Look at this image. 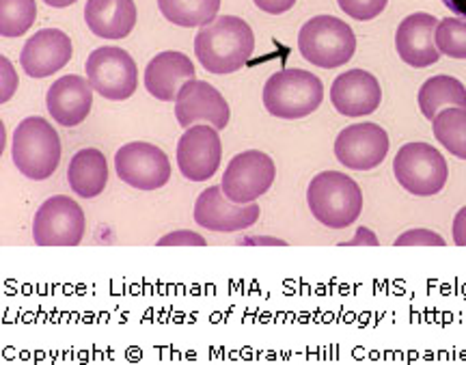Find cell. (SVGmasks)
<instances>
[{
  "label": "cell",
  "instance_id": "obj_1",
  "mask_svg": "<svg viewBox=\"0 0 466 365\" xmlns=\"http://www.w3.org/2000/svg\"><path fill=\"white\" fill-rule=\"evenodd\" d=\"M255 50V35L242 17L223 15L201 26L195 37V55L209 74H233L247 66Z\"/></svg>",
  "mask_w": 466,
  "mask_h": 365
},
{
  "label": "cell",
  "instance_id": "obj_2",
  "mask_svg": "<svg viewBox=\"0 0 466 365\" xmlns=\"http://www.w3.org/2000/svg\"><path fill=\"white\" fill-rule=\"evenodd\" d=\"M307 204L318 223L329 229H346L363 212V190L346 173L324 171L309 184Z\"/></svg>",
  "mask_w": 466,
  "mask_h": 365
},
{
  "label": "cell",
  "instance_id": "obj_3",
  "mask_svg": "<svg viewBox=\"0 0 466 365\" xmlns=\"http://www.w3.org/2000/svg\"><path fill=\"white\" fill-rule=\"evenodd\" d=\"M11 156H14L15 169L22 176L42 182L58 169L61 138L50 121L44 117H26L15 127Z\"/></svg>",
  "mask_w": 466,
  "mask_h": 365
},
{
  "label": "cell",
  "instance_id": "obj_4",
  "mask_svg": "<svg viewBox=\"0 0 466 365\" xmlns=\"http://www.w3.org/2000/svg\"><path fill=\"white\" fill-rule=\"evenodd\" d=\"M324 100V85L305 69H281L264 85V106L272 117L302 119L316 113Z\"/></svg>",
  "mask_w": 466,
  "mask_h": 365
},
{
  "label": "cell",
  "instance_id": "obj_5",
  "mask_svg": "<svg viewBox=\"0 0 466 365\" xmlns=\"http://www.w3.org/2000/svg\"><path fill=\"white\" fill-rule=\"evenodd\" d=\"M299 50L311 66L337 69L354 56L357 35L339 17L316 15L300 28Z\"/></svg>",
  "mask_w": 466,
  "mask_h": 365
},
{
  "label": "cell",
  "instance_id": "obj_6",
  "mask_svg": "<svg viewBox=\"0 0 466 365\" xmlns=\"http://www.w3.org/2000/svg\"><path fill=\"white\" fill-rule=\"evenodd\" d=\"M398 184L415 197H434L450 177L445 156L428 143H406L393 160Z\"/></svg>",
  "mask_w": 466,
  "mask_h": 365
},
{
  "label": "cell",
  "instance_id": "obj_7",
  "mask_svg": "<svg viewBox=\"0 0 466 365\" xmlns=\"http://www.w3.org/2000/svg\"><path fill=\"white\" fill-rule=\"evenodd\" d=\"M83 208L66 195L46 199L35 212L33 240L39 247H78L85 238Z\"/></svg>",
  "mask_w": 466,
  "mask_h": 365
},
{
  "label": "cell",
  "instance_id": "obj_8",
  "mask_svg": "<svg viewBox=\"0 0 466 365\" xmlns=\"http://www.w3.org/2000/svg\"><path fill=\"white\" fill-rule=\"evenodd\" d=\"M85 69L93 91H97L106 100H127L138 86L137 63L126 50L116 48V46H104V48L93 50Z\"/></svg>",
  "mask_w": 466,
  "mask_h": 365
},
{
  "label": "cell",
  "instance_id": "obj_9",
  "mask_svg": "<svg viewBox=\"0 0 466 365\" xmlns=\"http://www.w3.org/2000/svg\"><path fill=\"white\" fill-rule=\"evenodd\" d=\"M277 167L272 158L259 149H248L233 156L227 165L220 188L236 204H255L261 195L272 188Z\"/></svg>",
  "mask_w": 466,
  "mask_h": 365
},
{
  "label": "cell",
  "instance_id": "obj_10",
  "mask_svg": "<svg viewBox=\"0 0 466 365\" xmlns=\"http://www.w3.org/2000/svg\"><path fill=\"white\" fill-rule=\"evenodd\" d=\"M115 171L121 182L137 190H158L171 179L168 156L145 141L127 143L115 154Z\"/></svg>",
  "mask_w": 466,
  "mask_h": 365
},
{
  "label": "cell",
  "instance_id": "obj_11",
  "mask_svg": "<svg viewBox=\"0 0 466 365\" xmlns=\"http://www.w3.org/2000/svg\"><path fill=\"white\" fill-rule=\"evenodd\" d=\"M389 154V135L378 124H352L343 127L335 141V156L346 169L371 171L380 167Z\"/></svg>",
  "mask_w": 466,
  "mask_h": 365
},
{
  "label": "cell",
  "instance_id": "obj_12",
  "mask_svg": "<svg viewBox=\"0 0 466 365\" xmlns=\"http://www.w3.org/2000/svg\"><path fill=\"white\" fill-rule=\"evenodd\" d=\"M223 160V143L218 130L209 124L186 127L177 143V167L190 182H206L218 171Z\"/></svg>",
  "mask_w": 466,
  "mask_h": 365
},
{
  "label": "cell",
  "instance_id": "obj_13",
  "mask_svg": "<svg viewBox=\"0 0 466 365\" xmlns=\"http://www.w3.org/2000/svg\"><path fill=\"white\" fill-rule=\"evenodd\" d=\"M258 204H236L223 193L220 187H209L197 197L195 221L203 229L217 234H231L253 228L259 221Z\"/></svg>",
  "mask_w": 466,
  "mask_h": 365
},
{
  "label": "cell",
  "instance_id": "obj_14",
  "mask_svg": "<svg viewBox=\"0 0 466 365\" xmlns=\"http://www.w3.org/2000/svg\"><path fill=\"white\" fill-rule=\"evenodd\" d=\"M175 117L182 127H190L195 121H208L217 130H223L229 124V104L223 94L203 80H190L182 86L175 100Z\"/></svg>",
  "mask_w": 466,
  "mask_h": 365
},
{
  "label": "cell",
  "instance_id": "obj_15",
  "mask_svg": "<svg viewBox=\"0 0 466 365\" xmlns=\"http://www.w3.org/2000/svg\"><path fill=\"white\" fill-rule=\"evenodd\" d=\"M72 55L69 35L61 28H42L22 48L20 66L31 78H48L66 67Z\"/></svg>",
  "mask_w": 466,
  "mask_h": 365
},
{
  "label": "cell",
  "instance_id": "obj_16",
  "mask_svg": "<svg viewBox=\"0 0 466 365\" xmlns=\"http://www.w3.org/2000/svg\"><path fill=\"white\" fill-rule=\"evenodd\" d=\"M436 28L439 20L421 11L401 20L395 33V48L406 66L423 69L441 59V52L436 48Z\"/></svg>",
  "mask_w": 466,
  "mask_h": 365
},
{
  "label": "cell",
  "instance_id": "obj_17",
  "mask_svg": "<svg viewBox=\"0 0 466 365\" xmlns=\"http://www.w3.org/2000/svg\"><path fill=\"white\" fill-rule=\"evenodd\" d=\"M330 102L337 113L346 117H365L378 111L382 102V89L374 74L365 69H348L335 78L330 86Z\"/></svg>",
  "mask_w": 466,
  "mask_h": 365
},
{
  "label": "cell",
  "instance_id": "obj_18",
  "mask_svg": "<svg viewBox=\"0 0 466 365\" xmlns=\"http://www.w3.org/2000/svg\"><path fill=\"white\" fill-rule=\"evenodd\" d=\"M48 113L56 124L66 127H76L89 117L93 106V86L89 78L83 76H63L46 94Z\"/></svg>",
  "mask_w": 466,
  "mask_h": 365
},
{
  "label": "cell",
  "instance_id": "obj_19",
  "mask_svg": "<svg viewBox=\"0 0 466 365\" xmlns=\"http://www.w3.org/2000/svg\"><path fill=\"white\" fill-rule=\"evenodd\" d=\"M190 80H195V66L177 50L160 52L145 69V89L160 102L177 100L182 86Z\"/></svg>",
  "mask_w": 466,
  "mask_h": 365
},
{
  "label": "cell",
  "instance_id": "obj_20",
  "mask_svg": "<svg viewBox=\"0 0 466 365\" xmlns=\"http://www.w3.org/2000/svg\"><path fill=\"white\" fill-rule=\"evenodd\" d=\"M85 20L96 37L124 39L137 26V5L134 0H86Z\"/></svg>",
  "mask_w": 466,
  "mask_h": 365
},
{
  "label": "cell",
  "instance_id": "obj_21",
  "mask_svg": "<svg viewBox=\"0 0 466 365\" xmlns=\"http://www.w3.org/2000/svg\"><path fill=\"white\" fill-rule=\"evenodd\" d=\"M67 182L69 188L83 199H93L102 195L108 184V162L100 149H80L69 160L67 167Z\"/></svg>",
  "mask_w": 466,
  "mask_h": 365
},
{
  "label": "cell",
  "instance_id": "obj_22",
  "mask_svg": "<svg viewBox=\"0 0 466 365\" xmlns=\"http://www.w3.org/2000/svg\"><path fill=\"white\" fill-rule=\"evenodd\" d=\"M466 108V86L453 76H434L425 80L419 89V108L423 117L434 121L436 115L445 108Z\"/></svg>",
  "mask_w": 466,
  "mask_h": 365
},
{
  "label": "cell",
  "instance_id": "obj_23",
  "mask_svg": "<svg viewBox=\"0 0 466 365\" xmlns=\"http://www.w3.org/2000/svg\"><path fill=\"white\" fill-rule=\"evenodd\" d=\"M160 14L184 28L206 26L217 20L220 0H158Z\"/></svg>",
  "mask_w": 466,
  "mask_h": 365
},
{
  "label": "cell",
  "instance_id": "obj_24",
  "mask_svg": "<svg viewBox=\"0 0 466 365\" xmlns=\"http://www.w3.org/2000/svg\"><path fill=\"white\" fill-rule=\"evenodd\" d=\"M436 141L451 156L466 160V108L451 106L436 115L432 121Z\"/></svg>",
  "mask_w": 466,
  "mask_h": 365
},
{
  "label": "cell",
  "instance_id": "obj_25",
  "mask_svg": "<svg viewBox=\"0 0 466 365\" xmlns=\"http://www.w3.org/2000/svg\"><path fill=\"white\" fill-rule=\"evenodd\" d=\"M37 17L35 0H0V35L20 37L33 26Z\"/></svg>",
  "mask_w": 466,
  "mask_h": 365
},
{
  "label": "cell",
  "instance_id": "obj_26",
  "mask_svg": "<svg viewBox=\"0 0 466 365\" xmlns=\"http://www.w3.org/2000/svg\"><path fill=\"white\" fill-rule=\"evenodd\" d=\"M436 48L450 59H466V20L445 17L436 28Z\"/></svg>",
  "mask_w": 466,
  "mask_h": 365
},
{
  "label": "cell",
  "instance_id": "obj_27",
  "mask_svg": "<svg viewBox=\"0 0 466 365\" xmlns=\"http://www.w3.org/2000/svg\"><path fill=\"white\" fill-rule=\"evenodd\" d=\"M343 14L348 17H354V20L367 22L374 20L387 7L389 0H337Z\"/></svg>",
  "mask_w": 466,
  "mask_h": 365
},
{
  "label": "cell",
  "instance_id": "obj_28",
  "mask_svg": "<svg viewBox=\"0 0 466 365\" xmlns=\"http://www.w3.org/2000/svg\"><path fill=\"white\" fill-rule=\"evenodd\" d=\"M447 242L442 236L430 229H410L398 236L395 247H445Z\"/></svg>",
  "mask_w": 466,
  "mask_h": 365
},
{
  "label": "cell",
  "instance_id": "obj_29",
  "mask_svg": "<svg viewBox=\"0 0 466 365\" xmlns=\"http://www.w3.org/2000/svg\"><path fill=\"white\" fill-rule=\"evenodd\" d=\"M156 245L158 247H206L208 242L203 236L195 234V231L182 229V231H171V234L162 236Z\"/></svg>",
  "mask_w": 466,
  "mask_h": 365
},
{
  "label": "cell",
  "instance_id": "obj_30",
  "mask_svg": "<svg viewBox=\"0 0 466 365\" xmlns=\"http://www.w3.org/2000/svg\"><path fill=\"white\" fill-rule=\"evenodd\" d=\"M253 3L258 5L261 11H266V14L281 15V14H285V11H289L291 7H294L296 0H253Z\"/></svg>",
  "mask_w": 466,
  "mask_h": 365
},
{
  "label": "cell",
  "instance_id": "obj_31",
  "mask_svg": "<svg viewBox=\"0 0 466 365\" xmlns=\"http://www.w3.org/2000/svg\"><path fill=\"white\" fill-rule=\"evenodd\" d=\"M0 66H3V78H5V91H3V102H7L14 89L17 86V80L14 78V69H11L9 59H0Z\"/></svg>",
  "mask_w": 466,
  "mask_h": 365
},
{
  "label": "cell",
  "instance_id": "obj_32",
  "mask_svg": "<svg viewBox=\"0 0 466 365\" xmlns=\"http://www.w3.org/2000/svg\"><path fill=\"white\" fill-rule=\"evenodd\" d=\"M453 242L458 247H466V206L453 218Z\"/></svg>",
  "mask_w": 466,
  "mask_h": 365
},
{
  "label": "cell",
  "instance_id": "obj_33",
  "mask_svg": "<svg viewBox=\"0 0 466 365\" xmlns=\"http://www.w3.org/2000/svg\"><path fill=\"white\" fill-rule=\"evenodd\" d=\"M343 245L348 247H357V245H370V247H376L378 245V238L374 236V231H370L367 228H360L357 231V236H354L352 240L343 242Z\"/></svg>",
  "mask_w": 466,
  "mask_h": 365
},
{
  "label": "cell",
  "instance_id": "obj_34",
  "mask_svg": "<svg viewBox=\"0 0 466 365\" xmlns=\"http://www.w3.org/2000/svg\"><path fill=\"white\" fill-rule=\"evenodd\" d=\"M442 5H445V7L450 9L456 17L466 20V0H442Z\"/></svg>",
  "mask_w": 466,
  "mask_h": 365
},
{
  "label": "cell",
  "instance_id": "obj_35",
  "mask_svg": "<svg viewBox=\"0 0 466 365\" xmlns=\"http://www.w3.org/2000/svg\"><path fill=\"white\" fill-rule=\"evenodd\" d=\"M240 245H281V247H285L288 242L277 240V238H247L244 242L240 240Z\"/></svg>",
  "mask_w": 466,
  "mask_h": 365
},
{
  "label": "cell",
  "instance_id": "obj_36",
  "mask_svg": "<svg viewBox=\"0 0 466 365\" xmlns=\"http://www.w3.org/2000/svg\"><path fill=\"white\" fill-rule=\"evenodd\" d=\"M46 5H50V7H56V9H63V7H69V5H74L76 0H44Z\"/></svg>",
  "mask_w": 466,
  "mask_h": 365
}]
</instances>
